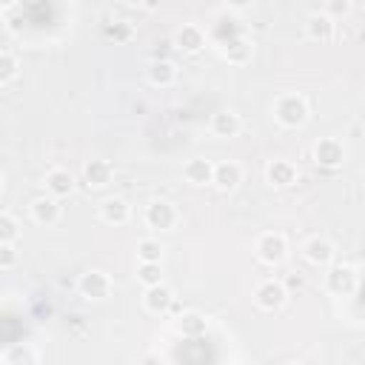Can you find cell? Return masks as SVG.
Segmentation results:
<instances>
[{"mask_svg":"<svg viewBox=\"0 0 365 365\" xmlns=\"http://www.w3.org/2000/svg\"><path fill=\"white\" fill-rule=\"evenodd\" d=\"M131 217V205L123 197H108L100 202V220L108 225H125Z\"/></svg>","mask_w":365,"mask_h":365,"instance_id":"obj_17","label":"cell"},{"mask_svg":"<svg viewBox=\"0 0 365 365\" xmlns=\"http://www.w3.org/2000/svg\"><path fill=\"white\" fill-rule=\"evenodd\" d=\"M177 331L182 336H188V339H197V336H202L208 331V319L202 314H197V311H182L180 319H177Z\"/></svg>","mask_w":365,"mask_h":365,"instance_id":"obj_22","label":"cell"},{"mask_svg":"<svg viewBox=\"0 0 365 365\" xmlns=\"http://www.w3.org/2000/svg\"><path fill=\"white\" fill-rule=\"evenodd\" d=\"M17 259H20V254H17L14 242H0V268H14Z\"/></svg>","mask_w":365,"mask_h":365,"instance_id":"obj_29","label":"cell"},{"mask_svg":"<svg viewBox=\"0 0 365 365\" xmlns=\"http://www.w3.org/2000/svg\"><path fill=\"white\" fill-rule=\"evenodd\" d=\"M29 211H31V220H34L37 225H46V228L60 220V202H57V197H51V194L31 200Z\"/></svg>","mask_w":365,"mask_h":365,"instance_id":"obj_14","label":"cell"},{"mask_svg":"<svg viewBox=\"0 0 365 365\" xmlns=\"http://www.w3.org/2000/svg\"><path fill=\"white\" fill-rule=\"evenodd\" d=\"M83 180L88 188H106L111 180H114V165L103 157H94V160H86L83 165Z\"/></svg>","mask_w":365,"mask_h":365,"instance_id":"obj_9","label":"cell"},{"mask_svg":"<svg viewBox=\"0 0 365 365\" xmlns=\"http://www.w3.org/2000/svg\"><path fill=\"white\" fill-rule=\"evenodd\" d=\"M9 3H11V0H0V6H9Z\"/></svg>","mask_w":365,"mask_h":365,"instance_id":"obj_36","label":"cell"},{"mask_svg":"<svg viewBox=\"0 0 365 365\" xmlns=\"http://www.w3.org/2000/svg\"><path fill=\"white\" fill-rule=\"evenodd\" d=\"M46 188H48V194L51 197H68L71 191H74V174L68 171V168H51L48 174H46Z\"/></svg>","mask_w":365,"mask_h":365,"instance_id":"obj_20","label":"cell"},{"mask_svg":"<svg viewBox=\"0 0 365 365\" xmlns=\"http://www.w3.org/2000/svg\"><path fill=\"white\" fill-rule=\"evenodd\" d=\"M211 182L220 188V191H234L240 182H242V168L240 163L234 160H222L214 165V174H211Z\"/></svg>","mask_w":365,"mask_h":365,"instance_id":"obj_11","label":"cell"},{"mask_svg":"<svg viewBox=\"0 0 365 365\" xmlns=\"http://www.w3.org/2000/svg\"><path fill=\"white\" fill-rule=\"evenodd\" d=\"M251 54H254V46H251V40H248V37L234 34V37L222 40V57H225L228 63L242 66V63H248V60H251Z\"/></svg>","mask_w":365,"mask_h":365,"instance_id":"obj_16","label":"cell"},{"mask_svg":"<svg viewBox=\"0 0 365 365\" xmlns=\"http://www.w3.org/2000/svg\"><path fill=\"white\" fill-rule=\"evenodd\" d=\"M137 279H140L143 285H157V282H163V265H160V262H143V259H140V265H137Z\"/></svg>","mask_w":365,"mask_h":365,"instance_id":"obj_26","label":"cell"},{"mask_svg":"<svg viewBox=\"0 0 365 365\" xmlns=\"http://www.w3.org/2000/svg\"><path fill=\"white\" fill-rule=\"evenodd\" d=\"M285 299H288V288L279 279H262L254 288V302L262 311H279L285 305Z\"/></svg>","mask_w":365,"mask_h":365,"instance_id":"obj_6","label":"cell"},{"mask_svg":"<svg viewBox=\"0 0 365 365\" xmlns=\"http://www.w3.org/2000/svg\"><path fill=\"white\" fill-rule=\"evenodd\" d=\"M143 220H145V225H148L151 231H171V228L177 225V208H174V202H168V200H151V202L145 205Z\"/></svg>","mask_w":365,"mask_h":365,"instance_id":"obj_5","label":"cell"},{"mask_svg":"<svg viewBox=\"0 0 365 365\" xmlns=\"http://www.w3.org/2000/svg\"><path fill=\"white\" fill-rule=\"evenodd\" d=\"M305 34L308 40H317V43H328L334 37V20L322 11V14H311L305 20Z\"/></svg>","mask_w":365,"mask_h":365,"instance_id":"obj_21","label":"cell"},{"mask_svg":"<svg viewBox=\"0 0 365 365\" xmlns=\"http://www.w3.org/2000/svg\"><path fill=\"white\" fill-rule=\"evenodd\" d=\"M0 188H3V171H0Z\"/></svg>","mask_w":365,"mask_h":365,"instance_id":"obj_38","label":"cell"},{"mask_svg":"<svg viewBox=\"0 0 365 365\" xmlns=\"http://www.w3.org/2000/svg\"><path fill=\"white\" fill-rule=\"evenodd\" d=\"M171 46L174 43H168V40H157L154 43V60H171L168 54H171Z\"/></svg>","mask_w":365,"mask_h":365,"instance_id":"obj_31","label":"cell"},{"mask_svg":"<svg viewBox=\"0 0 365 365\" xmlns=\"http://www.w3.org/2000/svg\"><path fill=\"white\" fill-rule=\"evenodd\" d=\"M106 37L114 43H128L134 37V26L128 20H111V23H106Z\"/></svg>","mask_w":365,"mask_h":365,"instance_id":"obj_25","label":"cell"},{"mask_svg":"<svg viewBox=\"0 0 365 365\" xmlns=\"http://www.w3.org/2000/svg\"><path fill=\"white\" fill-rule=\"evenodd\" d=\"M325 288L334 297H351L359 288V271L354 265H348V262L331 265L328 274H325Z\"/></svg>","mask_w":365,"mask_h":365,"instance_id":"obj_2","label":"cell"},{"mask_svg":"<svg viewBox=\"0 0 365 365\" xmlns=\"http://www.w3.org/2000/svg\"><path fill=\"white\" fill-rule=\"evenodd\" d=\"M282 285H285V288H302V279L294 274V277H288V282H282Z\"/></svg>","mask_w":365,"mask_h":365,"instance_id":"obj_33","label":"cell"},{"mask_svg":"<svg viewBox=\"0 0 365 365\" xmlns=\"http://www.w3.org/2000/svg\"><path fill=\"white\" fill-rule=\"evenodd\" d=\"M240 131H242V120H240V114H237V111L222 108V111L211 114V134H214V137L231 140V137H237Z\"/></svg>","mask_w":365,"mask_h":365,"instance_id":"obj_12","label":"cell"},{"mask_svg":"<svg viewBox=\"0 0 365 365\" xmlns=\"http://www.w3.org/2000/svg\"><path fill=\"white\" fill-rule=\"evenodd\" d=\"M225 3H228L231 9H248V6L254 3V0H225Z\"/></svg>","mask_w":365,"mask_h":365,"instance_id":"obj_32","label":"cell"},{"mask_svg":"<svg viewBox=\"0 0 365 365\" xmlns=\"http://www.w3.org/2000/svg\"><path fill=\"white\" fill-rule=\"evenodd\" d=\"M17 237H20V225H17V220H14L11 214L0 211V242H14Z\"/></svg>","mask_w":365,"mask_h":365,"instance_id":"obj_28","label":"cell"},{"mask_svg":"<svg viewBox=\"0 0 365 365\" xmlns=\"http://www.w3.org/2000/svg\"><path fill=\"white\" fill-rule=\"evenodd\" d=\"M265 180L274 188H288V185L297 182V165L291 160H271L265 165Z\"/></svg>","mask_w":365,"mask_h":365,"instance_id":"obj_13","label":"cell"},{"mask_svg":"<svg viewBox=\"0 0 365 365\" xmlns=\"http://www.w3.org/2000/svg\"><path fill=\"white\" fill-rule=\"evenodd\" d=\"M348 11H351V3H348V0H328V3H325V14H328L331 20L345 17Z\"/></svg>","mask_w":365,"mask_h":365,"instance_id":"obj_30","label":"cell"},{"mask_svg":"<svg viewBox=\"0 0 365 365\" xmlns=\"http://www.w3.org/2000/svg\"><path fill=\"white\" fill-rule=\"evenodd\" d=\"M37 359H40V354H37L31 345H23V342L11 345V348L3 354V362H9V365H34Z\"/></svg>","mask_w":365,"mask_h":365,"instance_id":"obj_23","label":"cell"},{"mask_svg":"<svg viewBox=\"0 0 365 365\" xmlns=\"http://www.w3.org/2000/svg\"><path fill=\"white\" fill-rule=\"evenodd\" d=\"M17 71H20L17 57H14V54H9V51H0V86L11 83V80L17 77Z\"/></svg>","mask_w":365,"mask_h":365,"instance_id":"obj_27","label":"cell"},{"mask_svg":"<svg viewBox=\"0 0 365 365\" xmlns=\"http://www.w3.org/2000/svg\"><path fill=\"white\" fill-rule=\"evenodd\" d=\"M336 248L328 237H311L305 245H302V257L311 262V265H328L334 259Z\"/></svg>","mask_w":365,"mask_h":365,"instance_id":"obj_15","label":"cell"},{"mask_svg":"<svg viewBox=\"0 0 365 365\" xmlns=\"http://www.w3.org/2000/svg\"><path fill=\"white\" fill-rule=\"evenodd\" d=\"M143 305L148 314H165L171 305H174V291L163 282L157 285H145V294H143Z\"/></svg>","mask_w":365,"mask_h":365,"instance_id":"obj_10","label":"cell"},{"mask_svg":"<svg viewBox=\"0 0 365 365\" xmlns=\"http://www.w3.org/2000/svg\"><path fill=\"white\" fill-rule=\"evenodd\" d=\"M123 3H125V6H134V9H137V6H143V0H123Z\"/></svg>","mask_w":365,"mask_h":365,"instance_id":"obj_35","label":"cell"},{"mask_svg":"<svg viewBox=\"0 0 365 365\" xmlns=\"http://www.w3.org/2000/svg\"><path fill=\"white\" fill-rule=\"evenodd\" d=\"M171 43H174V48L185 51V54H197V51L205 48V31L200 26H194V23H182L174 31V40Z\"/></svg>","mask_w":365,"mask_h":365,"instance_id":"obj_8","label":"cell"},{"mask_svg":"<svg viewBox=\"0 0 365 365\" xmlns=\"http://www.w3.org/2000/svg\"><path fill=\"white\" fill-rule=\"evenodd\" d=\"M211 174H214V163L205 160V157H191V160L182 165V177H185L191 185H208V182H211Z\"/></svg>","mask_w":365,"mask_h":365,"instance_id":"obj_18","label":"cell"},{"mask_svg":"<svg viewBox=\"0 0 365 365\" xmlns=\"http://www.w3.org/2000/svg\"><path fill=\"white\" fill-rule=\"evenodd\" d=\"M111 288H114L111 277H108L106 271H100V268H88V271L80 274V279H77V291H80V297L88 299V302L106 299V297L111 294Z\"/></svg>","mask_w":365,"mask_h":365,"instance_id":"obj_3","label":"cell"},{"mask_svg":"<svg viewBox=\"0 0 365 365\" xmlns=\"http://www.w3.org/2000/svg\"><path fill=\"white\" fill-rule=\"evenodd\" d=\"M308 103L299 94H279L274 100V120L282 128H302L308 123Z\"/></svg>","mask_w":365,"mask_h":365,"instance_id":"obj_1","label":"cell"},{"mask_svg":"<svg viewBox=\"0 0 365 365\" xmlns=\"http://www.w3.org/2000/svg\"><path fill=\"white\" fill-rule=\"evenodd\" d=\"M0 23H3V6H0Z\"/></svg>","mask_w":365,"mask_h":365,"instance_id":"obj_37","label":"cell"},{"mask_svg":"<svg viewBox=\"0 0 365 365\" xmlns=\"http://www.w3.org/2000/svg\"><path fill=\"white\" fill-rule=\"evenodd\" d=\"M254 254H257V259L265 262V265H279V262L285 259V254H288V242H285L282 234H277V231H265V234L257 237V242H254Z\"/></svg>","mask_w":365,"mask_h":365,"instance_id":"obj_4","label":"cell"},{"mask_svg":"<svg viewBox=\"0 0 365 365\" xmlns=\"http://www.w3.org/2000/svg\"><path fill=\"white\" fill-rule=\"evenodd\" d=\"M145 77H148L151 86H160V88L174 86V80H177V66H174L171 60H151L148 68H145Z\"/></svg>","mask_w":365,"mask_h":365,"instance_id":"obj_19","label":"cell"},{"mask_svg":"<svg viewBox=\"0 0 365 365\" xmlns=\"http://www.w3.org/2000/svg\"><path fill=\"white\" fill-rule=\"evenodd\" d=\"M143 9H148V11H157V9H160V0H143Z\"/></svg>","mask_w":365,"mask_h":365,"instance_id":"obj_34","label":"cell"},{"mask_svg":"<svg viewBox=\"0 0 365 365\" xmlns=\"http://www.w3.org/2000/svg\"><path fill=\"white\" fill-rule=\"evenodd\" d=\"M314 160L322 168H339L345 163V148H342V143L336 137H322L314 145Z\"/></svg>","mask_w":365,"mask_h":365,"instance_id":"obj_7","label":"cell"},{"mask_svg":"<svg viewBox=\"0 0 365 365\" xmlns=\"http://www.w3.org/2000/svg\"><path fill=\"white\" fill-rule=\"evenodd\" d=\"M137 259H143V262H160V259H163V245H160V240L143 237V240L137 242Z\"/></svg>","mask_w":365,"mask_h":365,"instance_id":"obj_24","label":"cell"}]
</instances>
